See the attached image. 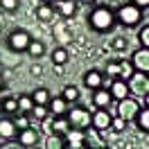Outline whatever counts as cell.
<instances>
[{
	"instance_id": "cell-20",
	"label": "cell",
	"mask_w": 149,
	"mask_h": 149,
	"mask_svg": "<svg viewBox=\"0 0 149 149\" xmlns=\"http://www.w3.org/2000/svg\"><path fill=\"white\" fill-rule=\"evenodd\" d=\"M68 59H70V52H68L65 47H56V50H52V63H54V65L68 63Z\"/></svg>"
},
{
	"instance_id": "cell-29",
	"label": "cell",
	"mask_w": 149,
	"mask_h": 149,
	"mask_svg": "<svg viewBox=\"0 0 149 149\" xmlns=\"http://www.w3.org/2000/svg\"><path fill=\"white\" fill-rule=\"evenodd\" d=\"M124 129H127V120H122L120 115H118V118H111V127H109V131H115V133H122Z\"/></svg>"
},
{
	"instance_id": "cell-15",
	"label": "cell",
	"mask_w": 149,
	"mask_h": 149,
	"mask_svg": "<svg viewBox=\"0 0 149 149\" xmlns=\"http://www.w3.org/2000/svg\"><path fill=\"white\" fill-rule=\"evenodd\" d=\"M111 93H109V91H106V88H102V86H100V88H95V95H93V104L95 106H97V109H104V106H109V104H111Z\"/></svg>"
},
{
	"instance_id": "cell-24",
	"label": "cell",
	"mask_w": 149,
	"mask_h": 149,
	"mask_svg": "<svg viewBox=\"0 0 149 149\" xmlns=\"http://www.w3.org/2000/svg\"><path fill=\"white\" fill-rule=\"evenodd\" d=\"M29 97H32L34 104H47L50 102V91H47V88H36Z\"/></svg>"
},
{
	"instance_id": "cell-11",
	"label": "cell",
	"mask_w": 149,
	"mask_h": 149,
	"mask_svg": "<svg viewBox=\"0 0 149 149\" xmlns=\"http://www.w3.org/2000/svg\"><path fill=\"white\" fill-rule=\"evenodd\" d=\"M111 88H109V93H111V97L113 100H122V97H129V86H127V81H122V79H113L111 84Z\"/></svg>"
},
{
	"instance_id": "cell-10",
	"label": "cell",
	"mask_w": 149,
	"mask_h": 149,
	"mask_svg": "<svg viewBox=\"0 0 149 149\" xmlns=\"http://www.w3.org/2000/svg\"><path fill=\"white\" fill-rule=\"evenodd\" d=\"M18 142H20V147H36L38 145V131L32 129V127L23 129L18 133Z\"/></svg>"
},
{
	"instance_id": "cell-38",
	"label": "cell",
	"mask_w": 149,
	"mask_h": 149,
	"mask_svg": "<svg viewBox=\"0 0 149 149\" xmlns=\"http://www.w3.org/2000/svg\"><path fill=\"white\" fill-rule=\"evenodd\" d=\"M43 131H45V133H52V122H43Z\"/></svg>"
},
{
	"instance_id": "cell-16",
	"label": "cell",
	"mask_w": 149,
	"mask_h": 149,
	"mask_svg": "<svg viewBox=\"0 0 149 149\" xmlns=\"http://www.w3.org/2000/svg\"><path fill=\"white\" fill-rule=\"evenodd\" d=\"M84 84L88 86V88H100V86H104V77L100 70H88V72L84 74Z\"/></svg>"
},
{
	"instance_id": "cell-23",
	"label": "cell",
	"mask_w": 149,
	"mask_h": 149,
	"mask_svg": "<svg viewBox=\"0 0 149 149\" xmlns=\"http://www.w3.org/2000/svg\"><path fill=\"white\" fill-rule=\"evenodd\" d=\"M68 129H70V122H68V118H63V115H56L54 120H52V133H65Z\"/></svg>"
},
{
	"instance_id": "cell-35",
	"label": "cell",
	"mask_w": 149,
	"mask_h": 149,
	"mask_svg": "<svg viewBox=\"0 0 149 149\" xmlns=\"http://www.w3.org/2000/svg\"><path fill=\"white\" fill-rule=\"evenodd\" d=\"M118 72H120V65H118V61H111V63L106 65V74H109V77H113V79H115V77H118Z\"/></svg>"
},
{
	"instance_id": "cell-26",
	"label": "cell",
	"mask_w": 149,
	"mask_h": 149,
	"mask_svg": "<svg viewBox=\"0 0 149 149\" xmlns=\"http://www.w3.org/2000/svg\"><path fill=\"white\" fill-rule=\"evenodd\" d=\"M61 97H63L65 102L70 104V102H77V100H79V88H77V86H63V95H61Z\"/></svg>"
},
{
	"instance_id": "cell-42",
	"label": "cell",
	"mask_w": 149,
	"mask_h": 149,
	"mask_svg": "<svg viewBox=\"0 0 149 149\" xmlns=\"http://www.w3.org/2000/svg\"><path fill=\"white\" fill-rule=\"evenodd\" d=\"M0 86H2V81H0Z\"/></svg>"
},
{
	"instance_id": "cell-32",
	"label": "cell",
	"mask_w": 149,
	"mask_h": 149,
	"mask_svg": "<svg viewBox=\"0 0 149 149\" xmlns=\"http://www.w3.org/2000/svg\"><path fill=\"white\" fill-rule=\"evenodd\" d=\"M138 38H140V43H142V47H149V25L147 23H145L142 29L138 32Z\"/></svg>"
},
{
	"instance_id": "cell-36",
	"label": "cell",
	"mask_w": 149,
	"mask_h": 149,
	"mask_svg": "<svg viewBox=\"0 0 149 149\" xmlns=\"http://www.w3.org/2000/svg\"><path fill=\"white\" fill-rule=\"evenodd\" d=\"M133 5L140 7V9H147V7H149V0H133Z\"/></svg>"
},
{
	"instance_id": "cell-22",
	"label": "cell",
	"mask_w": 149,
	"mask_h": 149,
	"mask_svg": "<svg viewBox=\"0 0 149 149\" xmlns=\"http://www.w3.org/2000/svg\"><path fill=\"white\" fill-rule=\"evenodd\" d=\"M118 65H120L118 79H122V81H129V79H131V74L136 72V70H133V65H131L129 61H124V59H122V61H118Z\"/></svg>"
},
{
	"instance_id": "cell-4",
	"label": "cell",
	"mask_w": 149,
	"mask_h": 149,
	"mask_svg": "<svg viewBox=\"0 0 149 149\" xmlns=\"http://www.w3.org/2000/svg\"><path fill=\"white\" fill-rule=\"evenodd\" d=\"M118 115H120L122 120H133L136 118V113L140 111V104L136 102V100H129V97H122V100H118Z\"/></svg>"
},
{
	"instance_id": "cell-1",
	"label": "cell",
	"mask_w": 149,
	"mask_h": 149,
	"mask_svg": "<svg viewBox=\"0 0 149 149\" xmlns=\"http://www.w3.org/2000/svg\"><path fill=\"white\" fill-rule=\"evenodd\" d=\"M91 20V27L97 29V32H106V29L113 27V23H115V14H113L109 7H97V9L88 16Z\"/></svg>"
},
{
	"instance_id": "cell-12",
	"label": "cell",
	"mask_w": 149,
	"mask_h": 149,
	"mask_svg": "<svg viewBox=\"0 0 149 149\" xmlns=\"http://www.w3.org/2000/svg\"><path fill=\"white\" fill-rule=\"evenodd\" d=\"M36 18L41 23H52L56 18V9L54 5H50V2H43V5H38L36 7Z\"/></svg>"
},
{
	"instance_id": "cell-3",
	"label": "cell",
	"mask_w": 149,
	"mask_h": 149,
	"mask_svg": "<svg viewBox=\"0 0 149 149\" xmlns=\"http://www.w3.org/2000/svg\"><path fill=\"white\" fill-rule=\"evenodd\" d=\"M140 18H142V11H140V7H136V5H122L120 9H118V20H120L124 27L138 25Z\"/></svg>"
},
{
	"instance_id": "cell-27",
	"label": "cell",
	"mask_w": 149,
	"mask_h": 149,
	"mask_svg": "<svg viewBox=\"0 0 149 149\" xmlns=\"http://www.w3.org/2000/svg\"><path fill=\"white\" fill-rule=\"evenodd\" d=\"M32 113H34L36 120H45L47 115H50V109H47V104H34V106H32Z\"/></svg>"
},
{
	"instance_id": "cell-37",
	"label": "cell",
	"mask_w": 149,
	"mask_h": 149,
	"mask_svg": "<svg viewBox=\"0 0 149 149\" xmlns=\"http://www.w3.org/2000/svg\"><path fill=\"white\" fill-rule=\"evenodd\" d=\"M32 74L41 77V74H43V68H41V65H32Z\"/></svg>"
},
{
	"instance_id": "cell-18",
	"label": "cell",
	"mask_w": 149,
	"mask_h": 149,
	"mask_svg": "<svg viewBox=\"0 0 149 149\" xmlns=\"http://www.w3.org/2000/svg\"><path fill=\"white\" fill-rule=\"evenodd\" d=\"M0 111L5 113V115H16V113H18V100H16V97L0 100Z\"/></svg>"
},
{
	"instance_id": "cell-19",
	"label": "cell",
	"mask_w": 149,
	"mask_h": 149,
	"mask_svg": "<svg viewBox=\"0 0 149 149\" xmlns=\"http://www.w3.org/2000/svg\"><path fill=\"white\" fill-rule=\"evenodd\" d=\"M97 133H100V131L95 129V127H88V129H86V147H104V142L100 140Z\"/></svg>"
},
{
	"instance_id": "cell-14",
	"label": "cell",
	"mask_w": 149,
	"mask_h": 149,
	"mask_svg": "<svg viewBox=\"0 0 149 149\" xmlns=\"http://www.w3.org/2000/svg\"><path fill=\"white\" fill-rule=\"evenodd\" d=\"M16 124H14V120H9V118H2L0 120V138H5V140H11V138H16Z\"/></svg>"
},
{
	"instance_id": "cell-5",
	"label": "cell",
	"mask_w": 149,
	"mask_h": 149,
	"mask_svg": "<svg viewBox=\"0 0 149 149\" xmlns=\"http://www.w3.org/2000/svg\"><path fill=\"white\" fill-rule=\"evenodd\" d=\"M63 140H65V147H68V149H84L86 147V131L70 127V129L65 131V138Z\"/></svg>"
},
{
	"instance_id": "cell-7",
	"label": "cell",
	"mask_w": 149,
	"mask_h": 149,
	"mask_svg": "<svg viewBox=\"0 0 149 149\" xmlns=\"http://www.w3.org/2000/svg\"><path fill=\"white\" fill-rule=\"evenodd\" d=\"M29 41H32V36H29L25 29H14V32L9 34V47H11V50H16V52L27 50Z\"/></svg>"
},
{
	"instance_id": "cell-33",
	"label": "cell",
	"mask_w": 149,
	"mask_h": 149,
	"mask_svg": "<svg viewBox=\"0 0 149 149\" xmlns=\"http://www.w3.org/2000/svg\"><path fill=\"white\" fill-rule=\"evenodd\" d=\"M0 7L5 11H16L18 9V0H0Z\"/></svg>"
},
{
	"instance_id": "cell-25",
	"label": "cell",
	"mask_w": 149,
	"mask_h": 149,
	"mask_svg": "<svg viewBox=\"0 0 149 149\" xmlns=\"http://www.w3.org/2000/svg\"><path fill=\"white\" fill-rule=\"evenodd\" d=\"M136 118H138V129L142 133H147L149 131V109H142V111L136 113Z\"/></svg>"
},
{
	"instance_id": "cell-17",
	"label": "cell",
	"mask_w": 149,
	"mask_h": 149,
	"mask_svg": "<svg viewBox=\"0 0 149 149\" xmlns=\"http://www.w3.org/2000/svg\"><path fill=\"white\" fill-rule=\"evenodd\" d=\"M50 113L52 115H65L68 111V102H65L63 97H50Z\"/></svg>"
},
{
	"instance_id": "cell-28",
	"label": "cell",
	"mask_w": 149,
	"mask_h": 149,
	"mask_svg": "<svg viewBox=\"0 0 149 149\" xmlns=\"http://www.w3.org/2000/svg\"><path fill=\"white\" fill-rule=\"evenodd\" d=\"M27 52L32 56H41L43 52H45V45L41 43V41H29V45H27Z\"/></svg>"
},
{
	"instance_id": "cell-21",
	"label": "cell",
	"mask_w": 149,
	"mask_h": 149,
	"mask_svg": "<svg viewBox=\"0 0 149 149\" xmlns=\"http://www.w3.org/2000/svg\"><path fill=\"white\" fill-rule=\"evenodd\" d=\"M45 147L47 149H63L65 147V140L61 138V133H47Z\"/></svg>"
},
{
	"instance_id": "cell-39",
	"label": "cell",
	"mask_w": 149,
	"mask_h": 149,
	"mask_svg": "<svg viewBox=\"0 0 149 149\" xmlns=\"http://www.w3.org/2000/svg\"><path fill=\"white\" fill-rule=\"evenodd\" d=\"M81 2H86V5H88V2H95V0H81Z\"/></svg>"
},
{
	"instance_id": "cell-40",
	"label": "cell",
	"mask_w": 149,
	"mask_h": 149,
	"mask_svg": "<svg viewBox=\"0 0 149 149\" xmlns=\"http://www.w3.org/2000/svg\"><path fill=\"white\" fill-rule=\"evenodd\" d=\"M47 2H50V5H54V2H56V0H47Z\"/></svg>"
},
{
	"instance_id": "cell-41",
	"label": "cell",
	"mask_w": 149,
	"mask_h": 149,
	"mask_svg": "<svg viewBox=\"0 0 149 149\" xmlns=\"http://www.w3.org/2000/svg\"><path fill=\"white\" fill-rule=\"evenodd\" d=\"M0 32H2V20H0Z\"/></svg>"
},
{
	"instance_id": "cell-31",
	"label": "cell",
	"mask_w": 149,
	"mask_h": 149,
	"mask_svg": "<svg viewBox=\"0 0 149 149\" xmlns=\"http://www.w3.org/2000/svg\"><path fill=\"white\" fill-rule=\"evenodd\" d=\"M127 45H129L127 36H115V38L111 41V47L115 50V52H120V50H127Z\"/></svg>"
},
{
	"instance_id": "cell-9",
	"label": "cell",
	"mask_w": 149,
	"mask_h": 149,
	"mask_svg": "<svg viewBox=\"0 0 149 149\" xmlns=\"http://www.w3.org/2000/svg\"><path fill=\"white\" fill-rule=\"evenodd\" d=\"M131 65H133V70L147 72V70H149V47H140L138 52H133Z\"/></svg>"
},
{
	"instance_id": "cell-6",
	"label": "cell",
	"mask_w": 149,
	"mask_h": 149,
	"mask_svg": "<svg viewBox=\"0 0 149 149\" xmlns=\"http://www.w3.org/2000/svg\"><path fill=\"white\" fill-rule=\"evenodd\" d=\"M127 86H129V91H133V93L138 95H145L149 93V79H147V72H133L131 74V79L127 81Z\"/></svg>"
},
{
	"instance_id": "cell-13",
	"label": "cell",
	"mask_w": 149,
	"mask_h": 149,
	"mask_svg": "<svg viewBox=\"0 0 149 149\" xmlns=\"http://www.w3.org/2000/svg\"><path fill=\"white\" fill-rule=\"evenodd\" d=\"M54 9H56V16H63V18H70L77 9L74 0H56L54 2Z\"/></svg>"
},
{
	"instance_id": "cell-8",
	"label": "cell",
	"mask_w": 149,
	"mask_h": 149,
	"mask_svg": "<svg viewBox=\"0 0 149 149\" xmlns=\"http://www.w3.org/2000/svg\"><path fill=\"white\" fill-rule=\"evenodd\" d=\"M91 127H95L100 133L109 131V127H111V113L106 111V109H97V111L91 115Z\"/></svg>"
},
{
	"instance_id": "cell-30",
	"label": "cell",
	"mask_w": 149,
	"mask_h": 149,
	"mask_svg": "<svg viewBox=\"0 0 149 149\" xmlns=\"http://www.w3.org/2000/svg\"><path fill=\"white\" fill-rule=\"evenodd\" d=\"M32 106H34V102H32V97L29 95H20L18 97V111H32Z\"/></svg>"
},
{
	"instance_id": "cell-34",
	"label": "cell",
	"mask_w": 149,
	"mask_h": 149,
	"mask_svg": "<svg viewBox=\"0 0 149 149\" xmlns=\"http://www.w3.org/2000/svg\"><path fill=\"white\" fill-rule=\"evenodd\" d=\"M14 124H16V129H18V131H23V129H27V127H29V120L25 118V115H18V113H16Z\"/></svg>"
},
{
	"instance_id": "cell-2",
	"label": "cell",
	"mask_w": 149,
	"mask_h": 149,
	"mask_svg": "<svg viewBox=\"0 0 149 149\" xmlns=\"http://www.w3.org/2000/svg\"><path fill=\"white\" fill-rule=\"evenodd\" d=\"M68 122H70V127H74V129H88L91 127V115L93 113L88 111V109H81V106H74V109H70L68 106Z\"/></svg>"
}]
</instances>
